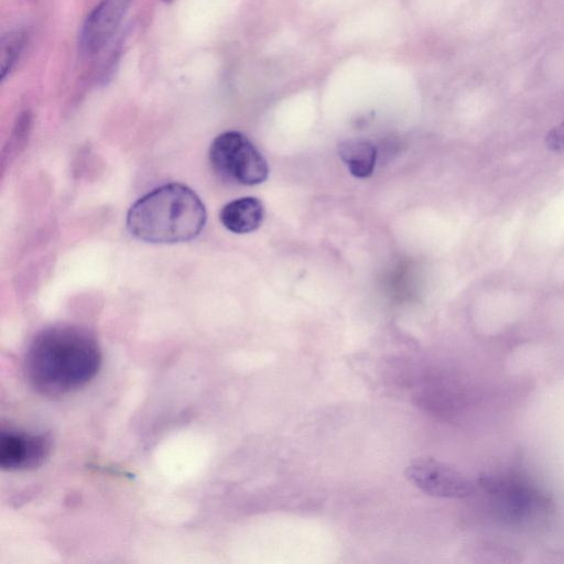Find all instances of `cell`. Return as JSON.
<instances>
[{
    "instance_id": "cell-1",
    "label": "cell",
    "mask_w": 564,
    "mask_h": 564,
    "mask_svg": "<svg viewBox=\"0 0 564 564\" xmlns=\"http://www.w3.org/2000/svg\"><path fill=\"white\" fill-rule=\"evenodd\" d=\"M101 365L99 344L88 329L58 324L40 330L28 345L24 372L40 394L59 397L91 381Z\"/></svg>"
},
{
    "instance_id": "cell-2",
    "label": "cell",
    "mask_w": 564,
    "mask_h": 564,
    "mask_svg": "<svg viewBox=\"0 0 564 564\" xmlns=\"http://www.w3.org/2000/svg\"><path fill=\"white\" fill-rule=\"evenodd\" d=\"M207 219L199 196L181 183H169L144 194L129 209L127 228L151 243H177L196 238Z\"/></svg>"
},
{
    "instance_id": "cell-3",
    "label": "cell",
    "mask_w": 564,
    "mask_h": 564,
    "mask_svg": "<svg viewBox=\"0 0 564 564\" xmlns=\"http://www.w3.org/2000/svg\"><path fill=\"white\" fill-rule=\"evenodd\" d=\"M209 162L221 178L241 185H257L269 175L265 159L241 132L226 131L209 148Z\"/></svg>"
},
{
    "instance_id": "cell-4",
    "label": "cell",
    "mask_w": 564,
    "mask_h": 564,
    "mask_svg": "<svg viewBox=\"0 0 564 564\" xmlns=\"http://www.w3.org/2000/svg\"><path fill=\"white\" fill-rule=\"evenodd\" d=\"M406 479L423 492L441 498H465L475 484L462 471L434 458H415L405 467Z\"/></svg>"
},
{
    "instance_id": "cell-5",
    "label": "cell",
    "mask_w": 564,
    "mask_h": 564,
    "mask_svg": "<svg viewBox=\"0 0 564 564\" xmlns=\"http://www.w3.org/2000/svg\"><path fill=\"white\" fill-rule=\"evenodd\" d=\"M52 440L44 433L2 430L0 433V467L4 470H32L50 456Z\"/></svg>"
},
{
    "instance_id": "cell-6",
    "label": "cell",
    "mask_w": 564,
    "mask_h": 564,
    "mask_svg": "<svg viewBox=\"0 0 564 564\" xmlns=\"http://www.w3.org/2000/svg\"><path fill=\"white\" fill-rule=\"evenodd\" d=\"M127 0H102L88 14L80 32L82 50L89 54L101 51L119 28Z\"/></svg>"
},
{
    "instance_id": "cell-7",
    "label": "cell",
    "mask_w": 564,
    "mask_h": 564,
    "mask_svg": "<svg viewBox=\"0 0 564 564\" xmlns=\"http://www.w3.org/2000/svg\"><path fill=\"white\" fill-rule=\"evenodd\" d=\"M263 217V205L256 197L231 200L221 208L219 214L224 227L235 234H247L258 229Z\"/></svg>"
},
{
    "instance_id": "cell-8",
    "label": "cell",
    "mask_w": 564,
    "mask_h": 564,
    "mask_svg": "<svg viewBox=\"0 0 564 564\" xmlns=\"http://www.w3.org/2000/svg\"><path fill=\"white\" fill-rule=\"evenodd\" d=\"M338 153L354 176L365 178L372 174L377 151L369 141H344L338 147Z\"/></svg>"
},
{
    "instance_id": "cell-9",
    "label": "cell",
    "mask_w": 564,
    "mask_h": 564,
    "mask_svg": "<svg viewBox=\"0 0 564 564\" xmlns=\"http://www.w3.org/2000/svg\"><path fill=\"white\" fill-rule=\"evenodd\" d=\"M23 44V36L21 33H9L2 37L1 41V78H4L7 73L10 72L15 59L19 56Z\"/></svg>"
},
{
    "instance_id": "cell-10",
    "label": "cell",
    "mask_w": 564,
    "mask_h": 564,
    "mask_svg": "<svg viewBox=\"0 0 564 564\" xmlns=\"http://www.w3.org/2000/svg\"><path fill=\"white\" fill-rule=\"evenodd\" d=\"M545 145L554 152L564 151V121L549 131L545 137Z\"/></svg>"
}]
</instances>
